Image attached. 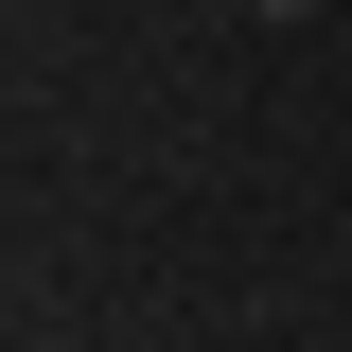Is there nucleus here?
I'll return each instance as SVG.
<instances>
[{
	"mask_svg": "<svg viewBox=\"0 0 352 352\" xmlns=\"http://www.w3.org/2000/svg\"><path fill=\"white\" fill-rule=\"evenodd\" d=\"M264 18H300V0H264Z\"/></svg>",
	"mask_w": 352,
	"mask_h": 352,
	"instance_id": "f257e3e1",
	"label": "nucleus"
}]
</instances>
